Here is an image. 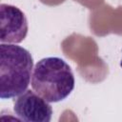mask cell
Here are the masks:
<instances>
[{
	"instance_id": "obj_4",
	"label": "cell",
	"mask_w": 122,
	"mask_h": 122,
	"mask_svg": "<svg viewBox=\"0 0 122 122\" xmlns=\"http://www.w3.org/2000/svg\"><path fill=\"white\" fill-rule=\"evenodd\" d=\"M13 111L20 120L27 122H50L52 115L49 102L30 90L17 96Z\"/></svg>"
},
{
	"instance_id": "obj_3",
	"label": "cell",
	"mask_w": 122,
	"mask_h": 122,
	"mask_svg": "<svg viewBox=\"0 0 122 122\" xmlns=\"http://www.w3.org/2000/svg\"><path fill=\"white\" fill-rule=\"evenodd\" d=\"M28 33V20L25 13L15 6L0 5V42L18 44Z\"/></svg>"
},
{
	"instance_id": "obj_5",
	"label": "cell",
	"mask_w": 122,
	"mask_h": 122,
	"mask_svg": "<svg viewBox=\"0 0 122 122\" xmlns=\"http://www.w3.org/2000/svg\"><path fill=\"white\" fill-rule=\"evenodd\" d=\"M120 67L122 68V60H121V62H120Z\"/></svg>"
},
{
	"instance_id": "obj_2",
	"label": "cell",
	"mask_w": 122,
	"mask_h": 122,
	"mask_svg": "<svg viewBox=\"0 0 122 122\" xmlns=\"http://www.w3.org/2000/svg\"><path fill=\"white\" fill-rule=\"evenodd\" d=\"M74 75L69 64L60 57L39 60L32 71V90L49 103L66 99L74 89Z\"/></svg>"
},
{
	"instance_id": "obj_1",
	"label": "cell",
	"mask_w": 122,
	"mask_h": 122,
	"mask_svg": "<svg viewBox=\"0 0 122 122\" xmlns=\"http://www.w3.org/2000/svg\"><path fill=\"white\" fill-rule=\"evenodd\" d=\"M30 52L15 44L0 45V98L10 99L25 92L32 75Z\"/></svg>"
}]
</instances>
